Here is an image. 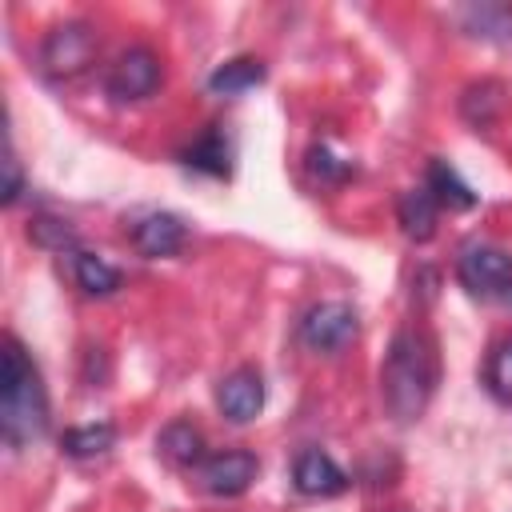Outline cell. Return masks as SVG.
Returning a JSON list of instances; mask_svg holds the SVG:
<instances>
[{
    "label": "cell",
    "mask_w": 512,
    "mask_h": 512,
    "mask_svg": "<svg viewBox=\"0 0 512 512\" xmlns=\"http://www.w3.org/2000/svg\"><path fill=\"white\" fill-rule=\"evenodd\" d=\"M440 380V356L436 340L424 328H400L388 344L384 368H380V392L396 420H416Z\"/></svg>",
    "instance_id": "obj_1"
},
{
    "label": "cell",
    "mask_w": 512,
    "mask_h": 512,
    "mask_svg": "<svg viewBox=\"0 0 512 512\" xmlns=\"http://www.w3.org/2000/svg\"><path fill=\"white\" fill-rule=\"evenodd\" d=\"M48 428V396L32 356L16 336H4V372H0V432L12 448L40 440Z\"/></svg>",
    "instance_id": "obj_2"
},
{
    "label": "cell",
    "mask_w": 512,
    "mask_h": 512,
    "mask_svg": "<svg viewBox=\"0 0 512 512\" xmlns=\"http://www.w3.org/2000/svg\"><path fill=\"white\" fill-rule=\"evenodd\" d=\"M456 276L472 296H496L512 288V256L496 244H464L456 256Z\"/></svg>",
    "instance_id": "obj_3"
},
{
    "label": "cell",
    "mask_w": 512,
    "mask_h": 512,
    "mask_svg": "<svg viewBox=\"0 0 512 512\" xmlns=\"http://www.w3.org/2000/svg\"><path fill=\"white\" fill-rule=\"evenodd\" d=\"M92 56H96V32L80 20L56 24L40 48V60L52 76H80L92 64Z\"/></svg>",
    "instance_id": "obj_4"
},
{
    "label": "cell",
    "mask_w": 512,
    "mask_h": 512,
    "mask_svg": "<svg viewBox=\"0 0 512 512\" xmlns=\"http://www.w3.org/2000/svg\"><path fill=\"white\" fill-rule=\"evenodd\" d=\"M104 88H108L112 100H144V96H152L160 88V60H156V52L144 48V44L120 52L108 64Z\"/></svg>",
    "instance_id": "obj_5"
},
{
    "label": "cell",
    "mask_w": 512,
    "mask_h": 512,
    "mask_svg": "<svg viewBox=\"0 0 512 512\" xmlns=\"http://www.w3.org/2000/svg\"><path fill=\"white\" fill-rule=\"evenodd\" d=\"M356 336V312L344 300H324L300 320V340L312 352H340Z\"/></svg>",
    "instance_id": "obj_6"
},
{
    "label": "cell",
    "mask_w": 512,
    "mask_h": 512,
    "mask_svg": "<svg viewBox=\"0 0 512 512\" xmlns=\"http://www.w3.org/2000/svg\"><path fill=\"white\" fill-rule=\"evenodd\" d=\"M256 472H260L256 456L244 452V448H232V452H212V456H204L200 468H196V480H200V488L212 492V496H240V492L256 480Z\"/></svg>",
    "instance_id": "obj_7"
},
{
    "label": "cell",
    "mask_w": 512,
    "mask_h": 512,
    "mask_svg": "<svg viewBox=\"0 0 512 512\" xmlns=\"http://www.w3.org/2000/svg\"><path fill=\"white\" fill-rule=\"evenodd\" d=\"M216 404H220V412H224L232 424L256 420L260 408H264V380H260V372H256V368H236V372H228V376L220 380V388H216Z\"/></svg>",
    "instance_id": "obj_8"
},
{
    "label": "cell",
    "mask_w": 512,
    "mask_h": 512,
    "mask_svg": "<svg viewBox=\"0 0 512 512\" xmlns=\"http://www.w3.org/2000/svg\"><path fill=\"white\" fill-rule=\"evenodd\" d=\"M292 484L304 492V496H336L348 488V472L320 448H304L292 464Z\"/></svg>",
    "instance_id": "obj_9"
},
{
    "label": "cell",
    "mask_w": 512,
    "mask_h": 512,
    "mask_svg": "<svg viewBox=\"0 0 512 512\" xmlns=\"http://www.w3.org/2000/svg\"><path fill=\"white\" fill-rule=\"evenodd\" d=\"M132 244L140 248V256L148 260H164V256H176L184 248V224L168 212H152L144 220H136L132 228Z\"/></svg>",
    "instance_id": "obj_10"
},
{
    "label": "cell",
    "mask_w": 512,
    "mask_h": 512,
    "mask_svg": "<svg viewBox=\"0 0 512 512\" xmlns=\"http://www.w3.org/2000/svg\"><path fill=\"white\" fill-rule=\"evenodd\" d=\"M436 208H440V204L432 200L428 188H408V192L400 196V204H396V216H400L404 236L416 240V244L432 240V232H436Z\"/></svg>",
    "instance_id": "obj_11"
},
{
    "label": "cell",
    "mask_w": 512,
    "mask_h": 512,
    "mask_svg": "<svg viewBox=\"0 0 512 512\" xmlns=\"http://www.w3.org/2000/svg\"><path fill=\"white\" fill-rule=\"evenodd\" d=\"M256 84H264V64H260L256 56L224 60V64H216L212 76H208V88H212L216 96H240V92H248V88H256Z\"/></svg>",
    "instance_id": "obj_12"
},
{
    "label": "cell",
    "mask_w": 512,
    "mask_h": 512,
    "mask_svg": "<svg viewBox=\"0 0 512 512\" xmlns=\"http://www.w3.org/2000/svg\"><path fill=\"white\" fill-rule=\"evenodd\" d=\"M428 192H432V200L440 204V208H472L476 204V192L460 180V172L448 164V160H432L428 164V184H424Z\"/></svg>",
    "instance_id": "obj_13"
},
{
    "label": "cell",
    "mask_w": 512,
    "mask_h": 512,
    "mask_svg": "<svg viewBox=\"0 0 512 512\" xmlns=\"http://www.w3.org/2000/svg\"><path fill=\"white\" fill-rule=\"evenodd\" d=\"M72 276L88 296H112L120 288V268L96 252H72Z\"/></svg>",
    "instance_id": "obj_14"
},
{
    "label": "cell",
    "mask_w": 512,
    "mask_h": 512,
    "mask_svg": "<svg viewBox=\"0 0 512 512\" xmlns=\"http://www.w3.org/2000/svg\"><path fill=\"white\" fill-rule=\"evenodd\" d=\"M184 164L196 168V172H204V176H228V168H232V152H228L224 132H220V128L204 132V136L184 152Z\"/></svg>",
    "instance_id": "obj_15"
},
{
    "label": "cell",
    "mask_w": 512,
    "mask_h": 512,
    "mask_svg": "<svg viewBox=\"0 0 512 512\" xmlns=\"http://www.w3.org/2000/svg\"><path fill=\"white\" fill-rule=\"evenodd\" d=\"M156 448H160L172 464H196V460H204V436H200L188 420H172V424L160 432Z\"/></svg>",
    "instance_id": "obj_16"
},
{
    "label": "cell",
    "mask_w": 512,
    "mask_h": 512,
    "mask_svg": "<svg viewBox=\"0 0 512 512\" xmlns=\"http://www.w3.org/2000/svg\"><path fill=\"white\" fill-rule=\"evenodd\" d=\"M112 440H116V428H112L108 420H100V424L68 428L60 444H64L68 456H76V460H92V456H104V452L112 448Z\"/></svg>",
    "instance_id": "obj_17"
},
{
    "label": "cell",
    "mask_w": 512,
    "mask_h": 512,
    "mask_svg": "<svg viewBox=\"0 0 512 512\" xmlns=\"http://www.w3.org/2000/svg\"><path fill=\"white\" fill-rule=\"evenodd\" d=\"M464 24L472 36L484 40H508L512 36V8L508 4H472L464 12Z\"/></svg>",
    "instance_id": "obj_18"
},
{
    "label": "cell",
    "mask_w": 512,
    "mask_h": 512,
    "mask_svg": "<svg viewBox=\"0 0 512 512\" xmlns=\"http://www.w3.org/2000/svg\"><path fill=\"white\" fill-rule=\"evenodd\" d=\"M460 112L472 120V124H492L496 112H500V84H472L460 100Z\"/></svg>",
    "instance_id": "obj_19"
},
{
    "label": "cell",
    "mask_w": 512,
    "mask_h": 512,
    "mask_svg": "<svg viewBox=\"0 0 512 512\" xmlns=\"http://www.w3.org/2000/svg\"><path fill=\"white\" fill-rule=\"evenodd\" d=\"M352 160L348 156H336L328 144H312L308 148V172L320 180V184H340V180H348L352 176Z\"/></svg>",
    "instance_id": "obj_20"
},
{
    "label": "cell",
    "mask_w": 512,
    "mask_h": 512,
    "mask_svg": "<svg viewBox=\"0 0 512 512\" xmlns=\"http://www.w3.org/2000/svg\"><path fill=\"white\" fill-rule=\"evenodd\" d=\"M484 380H488L492 396L512 400V336H508V340H500V344L492 348L488 368H484Z\"/></svg>",
    "instance_id": "obj_21"
},
{
    "label": "cell",
    "mask_w": 512,
    "mask_h": 512,
    "mask_svg": "<svg viewBox=\"0 0 512 512\" xmlns=\"http://www.w3.org/2000/svg\"><path fill=\"white\" fill-rule=\"evenodd\" d=\"M32 236L40 240V244H48V248H64V244H72V228H64L60 220H36L32 224Z\"/></svg>",
    "instance_id": "obj_22"
},
{
    "label": "cell",
    "mask_w": 512,
    "mask_h": 512,
    "mask_svg": "<svg viewBox=\"0 0 512 512\" xmlns=\"http://www.w3.org/2000/svg\"><path fill=\"white\" fill-rule=\"evenodd\" d=\"M4 172H8V184H4V204H12V200L20 196V188H24V180H20V164H16V156H12V152L4 156Z\"/></svg>",
    "instance_id": "obj_23"
},
{
    "label": "cell",
    "mask_w": 512,
    "mask_h": 512,
    "mask_svg": "<svg viewBox=\"0 0 512 512\" xmlns=\"http://www.w3.org/2000/svg\"><path fill=\"white\" fill-rule=\"evenodd\" d=\"M504 296H508V300H512V288H508V292H504Z\"/></svg>",
    "instance_id": "obj_24"
}]
</instances>
